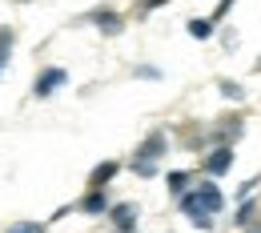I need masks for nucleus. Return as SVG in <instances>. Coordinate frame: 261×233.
I'll list each match as a JSON object with an SVG mask.
<instances>
[{
  "instance_id": "obj_15",
  "label": "nucleus",
  "mask_w": 261,
  "mask_h": 233,
  "mask_svg": "<svg viewBox=\"0 0 261 233\" xmlns=\"http://www.w3.org/2000/svg\"><path fill=\"white\" fill-rule=\"evenodd\" d=\"M12 44H16V33L12 29H0V72H4L8 57H12Z\"/></svg>"
},
{
  "instance_id": "obj_4",
  "label": "nucleus",
  "mask_w": 261,
  "mask_h": 233,
  "mask_svg": "<svg viewBox=\"0 0 261 233\" xmlns=\"http://www.w3.org/2000/svg\"><path fill=\"white\" fill-rule=\"evenodd\" d=\"M165 153H169V129H153V133H149L141 145H137L133 161H153V165H161Z\"/></svg>"
},
{
  "instance_id": "obj_5",
  "label": "nucleus",
  "mask_w": 261,
  "mask_h": 233,
  "mask_svg": "<svg viewBox=\"0 0 261 233\" xmlns=\"http://www.w3.org/2000/svg\"><path fill=\"white\" fill-rule=\"evenodd\" d=\"M137 221H141L137 201H117V205L109 209V225H113V233H137Z\"/></svg>"
},
{
  "instance_id": "obj_22",
  "label": "nucleus",
  "mask_w": 261,
  "mask_h": 233,
  "mask_svg": "<svg viewBox=\"0 0 261 233\" xmlns=\"http://www.w3.org/2000/svg\"><path fill=\"white\" fill-rule=\"evenodd\" d=\"M245 233H261V225H249V229H245Z\"/></svg>"
},
{
  "instance_id": "obj_6",
  "label": "nucleus",
  "mask_w": 261,
  "mask_h": 233,
  "mask_svg": "<svg viewBox=\"0 0 261 233\" xmlns=\"http://www.w3.org/2000/svg\"><path fill=\"white\" fill-rule=\"evenodd\" d=\"M85 20H89V24H97L100 36H121V33H125V16H121L117 8H93Z\"/></svg>"
},
{
  "instance_id": "obj_16",
  "label": "nucleus",
  "mask_w": 261,
  "mask_h": 233,
  "mask_svg": "<svg viewBox=\"0 0 261 233\" xmlns=\"http://www.w3.org/2000/svg\"><path fill=\"white\" fill-rule=\"evenodd\" d=\"M257 185H261V173H253V177H245V181L237 185V193H233V197H237V205L253 197V193H257Z\"/></svg>"
},
{
  "instance_id": "obj_20",
  "label": "nucleus",
  "mask_w": 261,
  "mask_h": 233,
  "mask_svg": "<svg viewBox=\"0 0 261 233\" xmlns=\"http://www.w3.org/2000/svg\"><path fill=\"white\" fill-rule=\"evenodd\" d=\"M133 76H137V81H161L165 72L157 65H133Z\"/></svg>"
},
{
  "instance_id": "obj_1",
  "label": "nucleus",
  "mask_w": 261,
  "mask_h": 233,
  "mask_svg": "<svg viewBox=\"0 0 261 233\" xmlns=\"http://www.w3.org/2000/svg\"><path fill=\"white\" fill-rule=\"evenodd\" d=\"M241 137H245V121L237 113H225V117L209 121V149H233Z\"/></svg>"
},
{
  "instance_id": "obj_23",
  "label": "nucleus",
  "mask_w": 261,
  "mask_h": 233,
  "mask_svg": "<svg viewBox=\"0 0 261 233\" xmlns=\"http://www.w3.org/2000/svg\"><path fill=\"white\" fill-rule=\"evenodd\" d=\"M253 68H257V72H261V57H257V61H253Z\"/></svg>"
},
{
  "instance_id": "obj_9",
  "label": "nucleus",
  "mask_w": 261,
  "mask_h": 233,
  "mask_svg": "<svg viewBox=\"0 0 261 233\" xmlns=\"http://www.w3.org/2000/svg\"><path fill=\"white\" fill-rule=\"evenodd\" d=\"M76 209H81L85 217H109V209H113V201H109V193H105V189H89L85 197L76 201Z\"/></svg>"
},
{
  "instance_id": "obj_3",
  "label": "nucleus",
  "mask_w": 261,
  "mask_h": 233,
  "mask_svg": "<svg viewBox=\"0 0 261 233\" xmlns=\"http://www.w3.org/2000/svg\"><path fill=\"white\" fill-rule=\"evenodd\" d=\"M65 85H68V72H65L61 65H48V68H40V72H36L33 97H36V100H48L57 89H65Z\"/></svg>"
},
{
  "instance_id": "obj_12",
  "label": "nucleus",
  "mask_w": 261,
  "mask_h": 233,
  "mask_svg": "<svg viewBox=\"0 0 261 233\" xmlns=\"http://www.w3.org/2000/svg\"><path fill=\"white\" fill-rule=\"evenodd\" d=\"M185 33L193 36V40H213V36H217V24H213L209 16H189V20H185Z\"/></svg>"
},
{
  "instance_id": "obj_18",
  "label": "nucleus",
  "mask_w": 261,
  "mask_h": 233,
  "mask_svg": "<svg viewBox=\"0 0 261 233\" xmlns=\"http://www.w3.org/2000/svg\"><path fill=\"white\" fill-rule=\"evenodd\" d=\"M4 233H48V225H44V221H24V217H20V221H12Z\"/></svg>"
},
{
  "instance_id": "obj_17",
  "label": "nucleus",
  "mask_w": 261,
  "mask_h": 233,
  "mask_svg": "<svg viewBox=\"0 0 261 233\" xmlns=\"http://www.w3.org/2000/svg\"><path fill=\"white\" fill-rule=\"evenodd\" d=\"M165 4H173V0H137L133 4V16H153V12H161Z\"/></svg>"
},
{
  "instance_id": "obj_11",
  "label": "nucleus",
  "mask_w": 261,
  "mask_h": 233,
  "mask_svg": "<svg viewBox=\"0 0 261 233\" xmlns=\"http://www.w3.org/2000/svg\"><path fill=\"white\" fill-rule=\"evenodd\" d=\"M193 169H169V173H165V185H169V197L177 201V197H185V193H189V185H193Z\"/></svg>"
},
{
  "instance_id": "obj_2",
  "label": "nucleus",
  "mask_w": 261,
  "mask_h": 233,
  "mask_svg": "<svg viewBox=\"0 0 261 233\" xmlns=\"http://www.w3.org/2000/svg\"><path fill=\"white\" fill-rule=\"evenodd\" d=\"M177 205H181V213L189 217V225H193V229H201V233H213V225H217V217H213V213H209V209L201 205V197H197L193 189H189L185 197H177Z\"/></svg>"
},
{
  "instance_id": "obj_19",
  "label": "nucleus",
  "mask_w": 261,
  "mask_h": 233,
  "mask_svg": "<svg viewBox=\"0 0 261 233\" xmlns=\"http://www.w3.org/2000/svg\"><path fill=\"white\" fill-rule=\"evenodd\" d=\"M129 169L141 177V181H149V177H157V173H161V165H153V161H129Z\"/></svg>"
},
{
  "instance_id": "obj_8",
  "label": "nucleus",
  "mask_w": 261,
  "mask_h": 233,
  "mask_svg": "<svg viewBox=\"0 0 261 233\" xmlns=\"http://www.w3.org/2000/svg\"><path fill=\"white\" fill-rule=\"evenodd\" d=\"M193 193L201 197V205H205L213 217H221V213H225V193H221V185H213L209 177H201V185H193Z\"/></svg>"
},
{
  "instance_id": "obj_13",
  "label": "nucleus",
  "mask_w": 261,
  "mask_h": 233,
  "mask_svg": "<svg viewBox=\"0 0 261 233\" xmlns=\"http://www.w3.org/2000/svg\"><path fill=\"white\" fill-rule=\"evenodd\" d=\"M217 93L225 100H233V105H245V97H249V89H245L241 81H233V76H221V81H217Z\"/></svg>"
},
{
  "instance_id": "obj_14",
  "label": "nucleus",
  "mask_w": 261,
  "mask_h": 233,
  "mask_svg": "<svg viewBox=\"0 0 261 233\" xmlns=\"http://www.w3.org/2000/svg\"><path fill=\"white\" fill-rule=\"evenodd\" d=\"M253 217H257V201L249 197V201H241V205L233 209V229H249V225H257Z\"/></svg>"
},
{
  "instance_id": "obj_10",
  "label": "nucleus",
  "mask_w": 261,
  "mask_h": 233,
  "mask_svg": "<svg viewBox=\"0 0 261 233\" xmlns=\"http://www.w3.org/2000/svg\"><path fill=\"white\" fill-rule=\"evenodd\" d=\"M121 169H125V165H121V161H113V157H109V161H97L93 173H89V189H105V185H113Z\"/></svg>"
},
{
  "instance_id": "obj_21",
  "label": "nucleus",
  "mask_w": 261,
  "mask_h": 233,
  "mask_svg": "<svg viewBox=\"0 0 261 233\" xmlns=\"http://www.w3.org/2000/svg\"><path fill=\"white\" fill-rule=\"evenodd\" d=\"M233 4H237V0H221V4H217V8L209 12V20H213V24H221V20H225L229 12H233Z\"/></svg>"
},
{
  "instance_id": "obj_7",
  "label": "nucleus",
  "mask_w": 261,
  "mask_h": 233,
  "mask_svg": "<svg viewBox=\"0 0 261 233\" xmlns=\"http://www.w3.org/2000/svg\"><path fill=\"white\" fill-rule=\"evenodd\" d=\"M229 169H233V149H209L201 157V177H209V181L225 177Z\"/></svg>"
}]
</instances>
